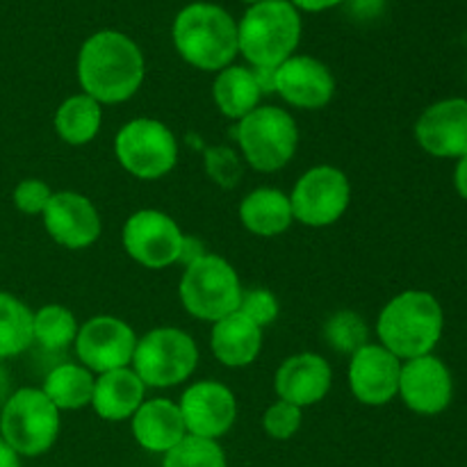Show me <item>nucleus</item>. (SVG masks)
Here are the masks:
<instances>
[{"instance_id": "f257e3e1", "label": "nucleus", "mask_w": 467, "mask_h": 467, "mask_svg": "<svg viewBox=\"0 0 467 467\" xmlns=\"http://www.w3.org/2000/svg\"><path fill=\"white\" fill-rule=\"evenodd\" d=\"M146 59L135 39L119 30L94 32L78 53V82L82 94L100 105H119L141 89Z\"/></svg>"}, {"instance_id": "f03ea898", "label": "nucleus", "mask_w": 467, "mask_h": 467, "mask_svg": "<svg viewBox=\"0 0 467 467\" xmlns=\"http://www.w3.org/2000/svg\"><path fill=\"white\" fill-rule=\"evenodd\" d=\"M445 315L431 292L406 290L392 296L377 319L379 345L404 360L433 354L442 337Z\"/></svg>"}, {"instance_id": "7ed1b4c3", "label": "nucleus", "mask_w": 467, "mask_h": 467, "mask_svg": "<svg viewBox=\"0 0 467 467\" xmlns=\"http://www.w3.org/2000/svg\"><path fill=\"white\" fill-rule=\"evenodd\" d=\"M176 53L199 71H222L240 55L237 21L214 3H192L173 18Z\"/></svg>"}, {"instance_id": "20e7f679", "label": "nucleus", "mask_w": 467, "mask_h": 467, "mask_svg": "<svg viewBox=\"0 0 467 467\" xmlns=\"http://www.w3.org/2000/svg\"><path fill=\"white\" fill-rule=\"evenodd\" d=\"M301 41V14L290 0L251 5L237 23V48L251 68H276Z\"/></svg>"}, {"instance_id": "39448f33", "label": "nucleus", "mask_w": 467, "mask_h": 467, "mask_svg": "<svg viewBox=\"0 0 467 467\" xmlns=\"http://www.w3.org/2000/svg\"><path fill=\"white\" fill-rule=\"evenodd\" d=\"M242 292L244 287L235 267L223 255L210 251L185 265L178 283V299L187 315L210 324L235 313L240 308Z\"/></svg>"}, {"instance_id": "423d86ee", "label": "nucleus", "mask_w": 467, "mask_h": 467, "mask_svg": "<svg viewBox=\"0 0 467 467\" xmlns=\"http://www.w3.org/2000/svg\"><path fill=\"white\" fill-rule=\"evenodd\" d=\"M242 158L254 171L274 173L292 162L299 146V128L287 109L258 105L235 126Z\"/></svg>"}, {"instance_id": "0eeeda50", "label": "nucleus", "mask_w": 467, "mask_h": 467, "mask_svg": "<svg viewBox=\"0 0 467 467\" xmlns=\"http://www.w3.org/2000/svg\"><path fill=\"white\" fill-rule=\"evenodd\" d=\"M62 418L41 388H18L0 409V438L18 456L46 454L57 442Z\"/></svg>"}, {"instance_id": "6e6552de", "label": "nucleus", "mask_w": 467, "mask_h": 467, "mask_svg": "<svg viewBox=\"0 0 467 467\" xmlns=\"http://www.w3.org/2000/svg\"><path fill=\"white\" fill-rule=\"evenodd\" d=\"M130 368L146 388H176L190 381L199 368V347L181 328L158 327L137 337Z\"/></svg>"}, {"instance_id": "1a4fd4ad", "label": "nucleus", "mask_w": 467, "mask_h": 467, "mask_svg": "<svg viewBox=\"0 0 467 467\" xmlns=\"http://www.w3.org/2000/svg\"><path fill=\"white\" fill-rule=\"evenodd\" d=\"M114 155L130 176L140 181H160L176 169L178 140L160 119L137 117L119 128Z\"/></svg>"}, {"instance_id": "9d476101", "label": "nucleus", "mask_w": 467, "mask_h": 467, "mask_svg": "<svg viewBox=\"0 0 467 467\" xmlns=\"http://www.w3.org/2000/svg\"><path fill=\"white\" fill-rule=\"evenodd\" d=\"M287 196L295 222L310 228H327L345 217L351 203V182L342 169L317 164L301 173Z\"/></svg>"}, {"instance_id": "9b49d317", "label": "nucleus", "mask_w": 467, "mask_h": 467, "mask_svg": "<svg viewBox=\"0 0 467 467\" xmlns=\"http://www.w3.org/2000/svg\"><path fill=\"white\" fill-rule=\"evenodd\" d=\"M121 242L137 265L146 269H167L181 263L185 233L167 213L144 208L126 219Z\"/></svg>"}, {"instance_id": "f8f14e48", "label": "nucleus", "mask_w": 467, "mask_h": 467, "mask_svg": "<svg viewBox=\"0 0 467 467\" xmlns=\"http://www.w3.org/2000/svg\"><path fill=\"white\" fill-rule=\"evenodd\" d=\"M73 347H76L78 363L99 377L112 369L130 368L137 333L130 324L114 315H96L80 324Z\"/></svg>"}, {"instance_id": "ddd939ff", "label": "nucleus", "mask_w": 467, "mask_h": 467, "mask_svg": "<svg viewBox=\"0 0 467 467\" xmlns=\"http://www.w3.org/2000/svg\"><path fill=\"white\" fill-rule=\"evenodd\" d=\"M187 436L219 441L237 420L235 392L222 381L203 379L187 388L178 400Z\"/></svg>"}, {"instance_id": "4468645a", "label": "nucleus", "mask_w": 467, "mask_h": 467, "mask_svg": "<svg viewBox=\"0 0 467 467\" xmlns=\"http://www.w3.org/2000/svg\"><path fill=\"white\" fill-rule=\"evenodd\" d=\"M41 222L55 244L71 251L96 244L103 233L99 210L80 192H53Z\"/></svg>"}, {"instance_id": "2eb2a0df", "label": "nucleus", "mask_w": 467, "mask_h": 467, "mask_svg": "<svg viewBox=\"0 0 467 467\" xmlns=\"http://www.w3.org/2000/svg\"><path fill=\"white\" fill-rule=\"evenodd\" d=\"M401 360L395 354L372 342L351 354L349 360V390L354 400L363 406H386L400 395Z\"/></svg>"}, {"instance_id": "dca6fc26", "label": "nucleus", "mask_w": 467, "mask_h": 467, "mask_svg": "<svg viewBox=\"0 0 467 467\" xmlns=\"http://www.w3.org/2000/svg\"><path fill=\"white\" fill-rule=\"evenodd\" d=\"M274 94L296 109H324L336 96V78L322 59L292 55L274 68Z\"/></svg>"}, {"instance_id": "f3484780", "label": "nucleus", "mask_w": 467, "mask_h": 467, "mask_svg": "<svg viewBox=\"0 0 467 467\" xmlns=\"http://www.w3.org/2000/svg\"><path fill=\"white\" fill-rule=\"evenodd\" d=\"M406 409L418 415H438L447 410L454 397L451 372L438 356L427 354L401 363L400 395Z\"/></svg>"}, {"instance_id": "a211bd4d", "label": "nucleus", "mask_w": 467, "mask_h": 467, "mask_svg": "<svg viewBox=\"0 0 467 467\" xmlns=\"http://www.w3.org/2000/svg\"><path fill=\"white\" fill-rule=\"evenodd\" d=\"M415 140L433 158L467 155V99H445L429 105L415 123Z\"/></svg>"}, {"instance_id": "6ab92c4d", "label": "nucleus", "mask_w": 467, "mask_h": 467, "mask_svg": "<svg viewBox=\"0 0 467 467\" xmlns=\"http://www.w3.org/2000/svg\"><path fill=\"white\" fill-rule=\"evenodd\" d=\"M333 386V369L324 356L304 351L278 365L274 374V390L281 401L299 406L301 410L327 400Z\"/></svg>"}, {"instance_id": "aec40b11", "label": "nucleus", "mask_w": 467, "mask_h": 467, "mask_svg": "<svg viewBox=\"0 0 467 467\" xmlns=\"http://www.w3.org/2000/svg\"><path fill=\"white\" fill-rule=\"evenodd\" d=\"M132 438L141 450L150 454H167L187 436L178 401L167 397L146 400L130 418Z\"/></svg>"}, {"instance_id": "412c9836", "label": "nucleus", "mask_w": 467, "mask_h": 467, "mask_svg": "<svg viewBox=\"0 0 467 467\" xmlns=\"http://www.w3.org/2000/svg\"><path fill=\"white\" fill-rule=\"evenodd\" d=\"M263 331L240 310L217 319L210 331V349L214 358L231 369L249 368L263 349Z\"/></svg>"}, {"instance_id": "4be33fe9", "label": "nucleus", "mask_w": 467, "mask_h": 467, "mask_svg": "<svg viewBox=\"0 0 467 467\" xmlns=\"http://www.w3.org/2000/svg\"><path fill=\"white\" fill-rule=\"evenodd\" d=\"M149 388L141 383L132 368L112 369L96 377L91 409L105 422H123L137 413L146 401Z\"/></svg>"}, {"instance_id": "5701e85b", "label": "nucleus", "mask_w": 467, "mask_h": 467, "mask_svg": "<svg viewBox=\"0 0 467 467\" xmlns=\"http://www.w3.org/2000/svg\"><path fill=\"white\" fill-rule=\"evenodd\" d=\"M240 222L251 235L278 237L295 223L290 196L276 187H258L240 203Z\"/></svg>"}, {"instance_id": "b1692460", "label": "nucleus", "mask_w": 467, "mask_h": 467, "mask_svg": "<svg viewBox=\"0 0 467 467\" xmlns=\"http://www.w3.org/2000/svg\"><path fill=\"white\" fill-rule=\"evenodd\" d=\"M263 89L255 78V71L251 67H231L222 68L214 76L213 82V99L219 112L231 121H240L246 114L254 112L263 100Z\"/></svg>"}, {"instance_id": "393cba45", "label": "nucleus", "mask_w": 467, "mask_h": 467, "mask_svg": "<svg viewBox=\"0 0 467 467\" xmlns=\"http://www.w3.org/2000/svg\"><path fill=\"white\" fill-rule=\"evenodd\" d=\"M55 132L68 146H85L103 126V105L87 94H73L59 103L53 119Z\"/></svg>"}, {"instance_id": "a878e982", "label": "nucleus", "mask_w": 467, "mask_h": 467, "mask_svg": "<svg viewBox=\"0 0 467 467\" xmlns=\"http://www.w3.org/2000/svg\"><path fill=\"white\" fill-rule=\"evenodd\" d=\"M94 383L96 374H91L85 365L59 363L46 374L41 390L62 413V410H80L91 406Z\"/></svg>"}, {"instance_id": "bb28decb", "label": "nucleus", "mask_w": 467, "mask_h": 467, "mask_svg": "<svg viewBox=\"0 0 467 467\" xmlns=\"http://www.w3.org/2000/svg\"><path fill=\"white\" fill-rule=\"evenodd\" d=\"M32 342V310L18 296L0 290V360L16 358Z\"/></svg>"}, {"instance_id": "cd10ccee", "label": "nucleus", "mask_w": 467, "mask_h": 467, "mask_svg": "<svg viewBox=\"0 0 467 467\" xmlns=\"http://www.w3.org/2000/svg\"><path fill=\"white\" fill-rule=\"evenodd\" d=\"M76 315L62 304H46L32 313V337L46 351H64L78 337Z\"/></svg>"}, {"instance_id": "c85d7f7f", "label": "nucleus", "mask_w": 467, "mask_h": 467, "mask_svg": "<svg viewBox=\"0 0 467 467\" xmlns=\"http://www.w3.org/2000/svg\"><path fill=\"white\" fill-rule=\"evenodd\" d=\"M324 340L337 354H354L369 342V328L354 310H337L327 319L322 331Z\"/></svg>"}, {"instance_id": "c756f323", "label": "nucleus", "mask_w": 467, "mask_h": 467, "mask_svg": "<svg viewBox=\"0 0 467 467\" xmlns=\"http://www.w3.org/2000/svg\"><path fill=\"white\" fill-rule=\"evenodd\" d=\"M162 467H228V461L219 441L185 436L164 454Z\"/></svg>"}, {"instance_id": "7c9ffc66", "label": "nucleus", "mask_w": 467, "mask_h": 467, "mask_svg": "<svg viewBox=\"0 0 467 467\" xmlns=\"http://www.w3.org/2000/svg\"><path fill=\"white\" fill-rule=\"evenodd\" d=\"M205 171H208L210 181L217 182L223 190H231V187L240 185L244 164L233 149L214 146V149L205 150Z\"/></svg>"}, {"instance_id": "2f4dec72", "label": "nucleus", "mask_w": 467, "mask_h": 467, "mask_svg": "<svg viewBox=\"0 0 467 467\" xmlns=\"http://www.w3.org/2000/svg\"><path fill=\"white\" fill-rule=\"evenodd\" d=\"M301 422H304V410L295 404L276 400L263 413V431L272 441H290L299 433Z\"/></svg>"}, {"instance_id": "473e14b6", "label": "nucleus", "mask_w": 467, "mask_h": 467, "mask_svg": "<svg viewBox=\"0 0 467 467\" xmlns=\"http://www.w3.org/2000/svg\"><path fill=\"white\" fill-rule=\"evenodd\" d=\"M237 310L246 315L251 322L258 324L260 328H265L276 322L278 313H281V304H278L276 295L269 292L267 287H254V290L242 292V301Z\"/></svg>"}, {"instance_id": "72a5a7b5", "label": "nucleus", "mask_w": 467, "mask_h": 467, "mask_svg": "<svg viewBox=\"0 0 467 467\" xmlns=\"http://www.w3.org/2000/svg\"><path fill=\"white\" fill-rule=\"evenodd\" d=\"M50 196H53V190L41 178H23L12 192L14 208L18 213L27 214V217H41L46 205H48Z\"/></svg>"}, {"instance_id": "f704fd0d", "label": "nucleus", "mask_w": 467, "mask_h": 467, "mask_svg": "<svg viewBox=\"0 0 467 467\" xmlns=\"http://www.w3.org/2000/svg\"><path fill=\"white\" fill-rule=\"evenodd\" d=\"M299 12H324V9L337 7V5L347 3V0H290Z\"/></svg>"}, {"instance_id": "c9c22d12", "label": "nucleus", "mask_w": 467, "mask_h": 467, "mask_svg": "<svg viewBox=\"0 0 467 467\" xmlns=\"http://www.w3.org/2000/svg\"><path fill=\"white\" fill-rule=\"evenodd\" d=\"M454 187L461 196L467 201V155L459 160L454 169Z\"/></svg>"}, {"instance_id": "e433bc0d", "label": "nucleus", "mask_w": 467, "mask_h": 467, "mask_svg": "<svg viewBox=\"0 0 467 467\" xmlns=\"http://www.w3.org/2000/svg\"><path fill=\"white\" fill-rule=\"evenodd\" d=\"M0 467H21V456L0 438Z\"/></svg>"}, {"instance_id": "4c0bfd02", "label": "nucleus", "mask_w": 467, "mask_h": 467, "mask_svg": "<svg viewBox=\"0 0 467 467\" xmlns=\"http://www.w3.org/2000/svg\"><path fill=\"white\" fill-rule=\"evenodd\" d=\"M242 3H249V5H258V3H265V0H242Z\"/></svg>"}]
</instances>
